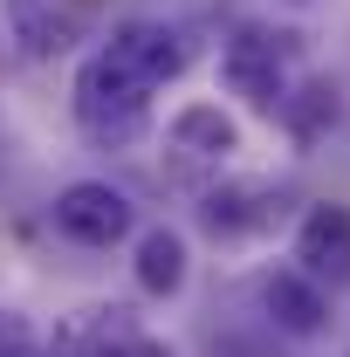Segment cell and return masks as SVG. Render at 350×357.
<instances>
[{
	"mask_svg": "<svg viewBox=\"0 0 350 357\" xmlns=\"http://www.w3.org/2000/svg\"><path fill=\"white\" fill-rule=\"evenodd\" d=\"M55 234H69L76 248H117L131 234V199L110 178H76L55 192Z\"/></svg>",
	"mask_w": 350,
	"mask_h": 357,
	"instance_id": "cell-3",
	"label": "cell"
},
{
	"mask_svg": "<svg viewBox=\"0 0 350 357\" xmlns=\"http://www.w3.org/2000/svg\"><path fill=\"white\" fill-rule=\"evenodd\" d=\"M172 144L192 151V158H227V151H241V124L220 103H185L172 117Z\"/></svg>",
	"mask_w": 350,
	"mask_h": 357,
	"instance_id": "cell-11",
	"label": "cell"
},
{
	"mask_svg": "<svg viewBox=\"0 0 350 357\" xmlns=\"http://www.w3.org/2000/svg\"><path fill=\"white\" fill-rule=\"evenodd\" d=\"M144 110H151V96H137L131 83H117L96 55L83 62V76H76V124H83V137H96V144H131L144 131Z\"/></svg>",
	"mask_w": 350,
	"mask_h": 357,
	"instance_id": "cell-2",
	"label": "cell"
},
{
	"mask_svg": "<svg viewBox=\"0 0 350 357\" xmlns=\"http://www.w3.org/2000/svg\"><path fill=\"white\" fill-rule=\"evenodd\" d=\"M296 275H309L316 289H344L350 282V206H309L296 227Z\"/></svg>",
	"mask_w": 350,
	"mask_h": 357,
	"instance_id": "cell-5",
	"label": "cell"
},
{
	"mask_svg": "<svg viewBox=\"0 0 350 357\" xmlns=\"http://www.w3.org/2000/svg\"><path fill=\"white\" fill-rule=\"evenodd\" d=\"M261 310H268V323L282 337H323L330 330V296L309 275H296V268H282V275L261 282Z\"/></svg>",
	"mask_w": 350,
	"mask_h": 357,
	"instance_id": "cell-7",
	"label": "cell"
},
{
	"mask_svg": "<svg viewBox=\"0 0 350 357\" xmlns=\"http://www.w3.org/2000/svg\"><path fill=\"white\" fill-rule=\"evenodd\" d=\"M0 7H7V28H14L21 55H55L76 35V14L62 0H0Z\"/></svg>",
	"mask_w": 350,
	"mask_h": 357,
	"instance_id": "cell-8",
	"label": "cell"
},
{
	"mask_svg": "<svg viewBox=\"0 0 350 357\" xmlns=\"http://www.w3.org/2000/svg\"><path fill=\"white\" fill-rule=\"evenodd\" d=\"M337 117H344V103H337V89H330V83H309V89H296V96L282 103V124L303 137V144H309L316 131H330Z\"/></svg>",
	"mask_w": 350,
	"mask_h": 357,
	"instance_id": "cell-12",
	"label": "cell"
},
{
	"mask_svg": "<svg viewBox=\"0 0 350 357\" xmlns=\"http://www.w3.org/2000/svg\"><path fill=\"white\" fill-rule=\"evenodd\" d=\"M137 289L144 296H178L185 289V241H178L172 227H151V234H137Z\"/></svg>",
	"mask_w": 350,
	"mask_h": 357,
	"instance_id": "cell-10",
	"label": "cell"
},
{
	"mask_svg": "<svg viewBox=\"0 0 350 357\" xmlns=\"http://www.w3.org/2000/svg\"><path fill=\"white\" fill-rule=\"evenodd\" d=\"M282 62H289V35H268V28H241V35L227 42V55H220L227 83L241 89L254 110H268V117H282V103H289Z\"/></svg>",
	"mask_w": 350,
	"mask_h": 357,
	"instance_id": "cell-4",
	"label": "cell"
},
{
	"mask_svg": "<svg viewBox=\"0 0 350 357\" xmlns=\"http://www.w3.org/2000/svg\"><path fill=\"white\" fill-rule=\"evenodd\" d=\"M282 213V199L268 192V185H227V192H213L206 206H199V220L213 227L220 241H234V234H254V227H268Z\"/></svg>",
	"mask_w": 350,
	"mask_h": 357,
	"instance_id": "cell-9",
	"label": "cell"
},
{
	"mask_svg": "<svg viewBox=\"0 0 350 357\" xmlns=\"http://www.w3.org/2000/svg\"><path fill=\"white\" fill-rule=\"evenodd\" d=\"M96 62L117 76V83H131L137 96H151V89H165L185 69V35L165 28V21H124L110 42L96 48Z\"/></svg>",
	"mask_w": 350,
	"mask_h": 357,
	"instance_id": "cell-1",
	"label": "cell"
},
{
	"mask_svg": "<svg viewBox=\"0 0 350 357\" xmlns=\"http://www.w3.org/2000/svg\"><path fill=\"white\" fill-rule=\"evenodd\" d=\"M35 351V330H28V316L0 310V357H28Z\"/></svg>",
	"mask_w": 350,
	"mask_h": 357,
	"instance_id": "cell-13",
	"label": "cell"
},
{
	"mask_svg": "<svg viewBox=\"0 0 350 357\" xmlns=\"http://www.w3.org/2000/svg\"><path fill=\"white\" fill-rule=\"evenodd\" d=\"M131 344H137L131 310H117V303H89V310H76V316L55 323L48 357H124Z\"/></svg>",
	"mask_w": 350,
	"mask_h": 357,
	"instance_id": "cell-6",
	"label": "cell"
}]
</instances>
